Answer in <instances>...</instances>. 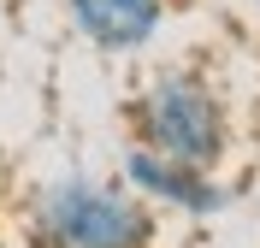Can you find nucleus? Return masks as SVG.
<instances>
[{"mask_svg":"<svg viewBox=\"0 0 260 248\" xmlns=\"http://www.w3.org/2000/svg\"><path fill=\"white\" fill-rule=\"evenodd\" d=\"M130 124H136V142L166 160H183V165H213L225 160V107L213 95L207 77L195 71H160L142 95L130 100Z\"/></svg>","mask_w":260,"mask_h":248,"instance_id":"2","label":"nucleus"},{"mask_svg":"<svg viewBox=\"0 0 260 248\" xmlns=\"http://www.w3.org/2000/svg\"><path fill=\"white\" fill-rule=\"evenodd\" d=\"M124 183L148 207H172V213H189V219H213L231 207V189L213 171L201 165H183V160H166V154L142 148V142H130L124 154Z\"/></svg>","mask_w":260,"mask_h":248,"instance_id":"3","label":"nucleus"},{"mask_svg":"<svg viewBox=\"0 0 260 248\" xmlns=\"http://www.w3.org/2000/svg\"><path fill=\"white\" fill-rule=\"evenodd\" d=\"M154 207L130 183L53 178L30 195L36 248H154Z\"/></svg>","mask_w":260,"mask_h":248,"instance_id":"1","label":"nucleus"},{"mask_svg":"<svg viewBox=\"0 0 260 248\" xmlns=\"http://www.w3.org/2000/svg\"><path fill=\"white\" fill-rule=\"evenodd\" d=\"M77 36L101 53H136L166 24V0H65Z\"/></svg>","mask_w":260,"mask_h":248,"instance_id":"4","label":"nucleus"}]
</instances>
